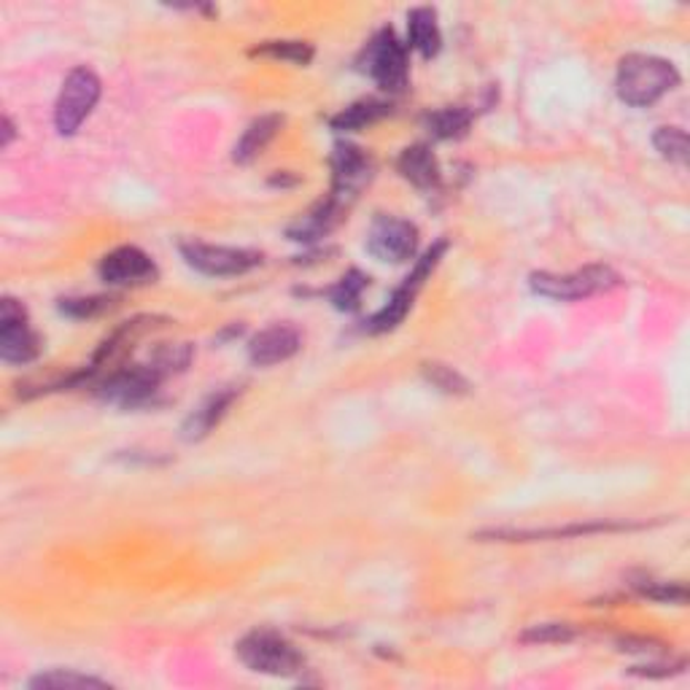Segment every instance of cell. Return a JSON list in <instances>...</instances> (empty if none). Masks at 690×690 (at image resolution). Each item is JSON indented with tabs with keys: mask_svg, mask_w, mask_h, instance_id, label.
Here are the masks:
<instances>
[{
	"mask_svg": "<svg viewBox=\"0 0 690 690\" xmlns=\"http://www.w3.org/2000/svg\"><path fill=\"white\" fill-rule=\"evenodd\" d=\"M677 84H680L677 68L656 54H629L620 60L618 79H615L618 97L634 109H648L658 103Z\"/></svg>",
	"mask_w": 690,
	"mask_h": 690,
	"instance_id": "obj_1",
	"label": "cell"
},
{
	"mask_svg": "<svg viewBox=\"0 0 690 690\" xmlns=\"http://www.w3.org/2000/svg\"><path fill=\"white\" fill-rule=\"evenodd\" d=\"M238 658L251 671L270 677H295L305 667L302 652L278 631L257 629L238 642Z\"/></svg>",
	"mask_w": 690,
	"mask_h": 690,
	"instance_id": "obj_2",
	"label": "cell"
},
{
	"mask_svg": "<svg viewBox=\"0 0 690 690\" xmlns=\"http://www.w3.org/2000/svg\"><path fill=\"white\" fill-rule=\"evenodd\" d=\"M620 286V276L607 265H588L571 272H534L532 289L548 300H583V297L599 295Z\"/></svg>",
	"mask_w": 690,
	"mask_h": 690,
	"instance_id": "obj_3",
	"label": "cell"
},
{
	"mask_svg": "<svg viewBox=\"0 0 690 690\" xmlns=\"http://www.w3.org/2000/svg\"><path fill=\"white\" fill-rule=\"evenodd\" d=\"M445 251H447V240H437V244L429 248L424 257L415 262L413 272L405 278V284H402L400 289L389 297V302L383 305V308L378 310L370 321H367V332L383 334V332H391V329H397L402 321H405L410 308H413V300L419 297L421 286H424L426 278L437 270L440 259L445 257Z\"/></svg>",
	"mask_w": 690,
	"mask_h": 690,
	"instance_id": "obj_4",
	"label": "cell"
},
{
	"mask_svg": "<svg viewBox=\"0 0 690 690\" xmlns=\"http://www.w3.org/2000/svg\"><path fill=\"white\" fill-rule=\"evenodd\" d=\"M101 79L90 71V68H76L71 76L62 82V90L54 103V127L60 135H73L82 127L86 116L95 111L97 101H101Z\"/></svg>",
	"mask_w": 690,
	"mask_h": 690,
	"instance_id": "obj_5",
	"label": "cell"
},
{
	"mask_svg": "<svg viewBox=\"0 0 690 690\" xmlns=\"http://www.w3.org/2000/svg\"><path fill=\"white\" fill-rule=\"evenodd\" d=\"M364 73L387 92H402L408 86V49L391 28H383L362 54Z\"/></svg>",
	"mask_w": 690,
	"mask_h": 690,
	"instance_id": "obj_6",
	"label": "cell"
},
{
	"mask_svg": "<svg viewBox=\"0 0 690 690\" xmlns=\"http://www.w3.org/2000/svg\"><path fill=\"white\" fill-rule=\"evenodd\" d=\"M182 257L186 265L195 267L197 272L210 278H229L244 276V272L254 270L262 265V254L251 251V248H233V246H210L200 244V240H189L182 244Z\"/></svg>",
	"mask_w": 690,
	"mask_h": 690,
	"instance_id": "obj_7",
	"label": "cell"
},
{
	"mask_svg": "<svg viewBox=\"0 0 690 690\" xmlns=\"http://www.w3.org/2000/svg\"><path fill=\"white\" fill-rule=\"evenodd\" d=\"M41 353V338L33 332L28 310L14 297L0 302V357L9 364H28Z\"/></svg>",
	"mask_w": 690,
	"mask_h": 690,
	"instance_id": "obj_8",
	"label": "cell"
},
{
	"mask_svg": "<svg viewBox=\"0 0 690 690\" xmlns=\"http://www.w3.org/2000/svg\"><path fill=\"white\" fill-rule=\"evenodd\" d=\"M163 381L165 375L152 362L122 367L101 383V397L122 408H135L152 400Z\"/></svg>",
	"mask_w": 690,
	"mask_h": 690,
	"instance_id": "obj_9",
	"label": "cell"
},
{
	"mask_svg": "<svg viewBox=\"0 0 690 690\" xmlns=\"http://www.w3.org/2000/svg\"><path fill=\"white\" fill-rule=\"evenodd\" d=\"M650 524H629V521H594V524H571V526H550V528H494L481 532L477 539L483 543H539V539H567V537H588V534H609V532H631Z\"/></svg>",
	"mask_w": 690,
	"mask_h": 690,
	"instance_id": "obj_10",
	"label": "cell"
},
{
	"mask_svg": "<svg viewBox=\"0 0 690 690\" xmlns=\"http://www.w3.org/2000/svg\"><path fill=\"white\" fill-rule=\"evenodd\" d=\"M367 248L381 262H408L419 248V229L415 224L397 219V216H378L367 235Z\"/></svg>",
	"mask_w": 690,
	"mask_h": 690,
	"instance_id": "obj_11",
	"label": "cell"
},
{
	"mask_svg": "<svg viewBox=\"0 0 690 690\" xmlns=\"http://www.w3.org/2000/svg\"><path fill=\"white\" fill-rule=\"evenodd\" d=\"M332 197L348 205L372 178V159L353 143H338L332 154Z\"/></svg>",
	"mask_w": 690,
	"mask_h": 690,
	"instance_id": "obj_12",
	"label": "cell"
},
{
	"mask_svg": "<svg viewBox=\"0 0 690 690\" xmlns=\"http://www.w3.org/2000/svg\"><path fill=\"white\" fill-rule=\"evenodd\" d=\"M101 278L111 286L148 284L157 278V265L138 246H120L101 259Z\"/></svg>",
	"mask_w": 690,
	"mask_h": 690,
	"instance_id": "obj_13",
	"label": "cell"
},
{
	"mask_svg": "<svg viewBox=\"0 0 690 690\" xmlns=\"http://www.w3.org/2000/svg\"><path fill=\"white\" fill-rule=\"evenodd\" d=\"M300 346L302 338L295 327L272 325L262 329L259 334H254L251 343H248V357H251L254 364L272 367L295 357V353L300 351Z\"/></svg>",
	"mask_w": 690,
	"mask_h": 690,
	"instance_id": "obj_14",
	"label": "cell"
},
{
	"mask_svg": "<svg viewBox=\"0 0 690 690\" xmlns=\"http://www.w3.org/2000/svg\"><path fill=\"white\" fill-rule=\"evenodd\" d=\"M159 321H167V319H159V316H138V319H133V321H124V325L116 327L114 332L103 340L101 348H97L95 357H92L90 370L97 372L101 367H109L111 362H116V359H122L124 353L133 348V343H138L143 334L152 332Z\"/></svg>",
	"mask_w": 690,
	"mask_h": 690,
	"instance_id": "obj_15",
	"label": "cell"
},
{
	"mask_svg": "<svg viewBox=\"0 0 690 690\" xmlns=\"http://www.w3.org/2000/svg\"><path fill=\"white\" fill-rule=\"evenodd\" d=\"M343 210H346V205L338 203L332 195H329L327 200L316 203L308 214L300 216V219L291 224L289 238L297 240V244H313V240L325 238V235L332 233L334 224L340 222Z\"/></svg>",
	"mask_w": 690,
	"mask_h": 690,
	"instance_id": "obj_16",
	"label": "cell"
},
{
	"mask_svg": "<svg viewBox=\"0 0 690 690\" xmlns=\"http://www.w3.org/2000/svg\"><path fill=\"white\" fill-rule=\"evenodd\" d=\"M238 394L240 391H235V389L214 391V394H210L208 400H205L203 405L197 408L189 419H186L184 440L195 443V440L208 437V434L219 426V421L224 419V415H227V410L233 408V402L238 400Z\"/></svg>",
	"mask_w": 690,
	"mask_h": 690,
	"instance_id": "obj_17",
	"label": "cell"
},
{
	"mask_svg": "<svg viewBox=\"0 0 690 690\" xmlns=\"http://www.w3.org/2000/svg\"><path fill=\"white\" fill-rule=\"evenodd\" d=\"M397 171L402 173V178L415 186V189H437L440 186V165L437 157L432 154V148L426 143H415L408 146L405 152L397 159Z\"/></svg>",
	"mask_w": 690,
	"mask_h": 690,
	"instance_id": "obj_18",
	"label": "cell"
},
{
	"mask_svg": "<svg viewBox=\"0 0 690 690\" xmlns=\"http://www.w3.org/2000/svg\"><path fill=\"white\" fill-rule=\"evenodd\" d=\"M408 41L421 58H434L443 49V33L434 9H413L408 14Z\"/></svg>",
	"mask_w": 690,
	"mask_h": 690,
	"instance_id": "obj_19",
	"label": "cell"
},
{
	"mask_svg": "<svg viewBox=\"0 0 690 690\" xmlns=\"http://www.w3.org/2000/svg\"><path fill=\"white\" fill-rule=\"evenodd\" d=\"M281 124H284V120L278 114L259 116V120H254L251 124H248L244 138H240L238 146H235V154H233L235 163L248 165L251 159H257L259 154H262L267 148V143L276 138L278 130H281Z\"/></svg>",
	"mask_w": 690,
	"mask_h": 690,
	"instance_id": "obj_20",
	"label": "cell"
},
{
	"mask_svg": "<svg viewBox=\"0 0 690 690\" xmlns=\"http://www.w3.org/2000/svg\"><path fill=\"white\" fill-rule=\"evenodd\" d=\"M389 114V103L375 101V97H367V101H357L348 109L340 111L338 116H332V127L346 133V130H362L367 124L378 122L381 116Z\"/></svg>",
	"mask_w": 690,
	"mask_h": 690,
	"instance_id": "obj_21",
	"label": "cell"
},
{
	"mask_svg": "<svg viewBox=\"0 0 690 690\" xmlns=\"http://www.w3.org/2000/svg\"><path fill=\"white\" fill-rule=\"evenodd\" d=\"M472 114L467 109H440L434 114L426 116V130L440 141H451V138H462L464 133L470 130Z\"/></svg>",
	"mask_w": 690,
	"mask_h": 690,
	"instance_id": "obj_22",
	"label": "cell"
},
{
	"mask_svg": "<svg viewBox=\"0 0 690 690\" xmlns=\"http://www.w3.org/2000/svg\"><path fill=\"white\" fill-rule=\"evenodd\" d=\"M251 54L295 62V65H308L313 60V47L308 41H265L259 47H254Z\"/></svg>",
	"mask_w": 690,
	"mask_h": 690,
	"instance_id": "obj_23",
	"label": "cell"
},
{
	"mask_svg": "<svg viewBox=\"0 0 690 690\" xmlns=\"http://www.w3.org/2000/svg\"><path fill=\"white\" fill-rule=\"evenodd\" d=\"M634 590L642 596H648L652 601H663V605H686L688 601V590L682 583H667V580H656V577H637L631 583Z\"/></svg>",
	"mask_w": 690,
	"mask_h": 690,
	"instance_id": "obj_24",
	"label": "cell"
},
{
	"mask_svg": "<svg viewBox=\"0 0 690 690\" xmlns=\"http://www.w3.org/2000/svg\"><path fill=\"white\" fill-rule=\"evenodd\" d=\"M30 688H109V682L97 680V677L90 674H79V671L71 669H52L47 674H39L30 680Z\"/></svg>",
	"mask_w": 690,
	"mask_h": 690,
	"instance_id": "obj_25",
	"label": "cell"
},
{
	"mask_svg": "<svg viewBox=\"0 0 690 690\" xmlns=\"http://www.w3.org/2000/svg\"><path fill=\"white\" fill-rule=\"evenodd\" d=\"M367 281H370V278L362 276L359 270L346 272V276L329 289V300L334 302L338 310H357L359 300H362V291L367 289Z\"/></svg>",
	"mask_w": 690,
	"mask_h": 690,
	"instance_id": "obj_26",
	"label": "cell"
},
{
	"mask_svg": "<svg viewBox=\"0 0 690 690\" xmlns=\"http://www.w3.org/2000/svg\"><path fill=\"white\" fill-rule=\"evenodd\" d=\"M658 154L669 163L686 165L688 163V135L680 127H658V133L652 135Z\"/></svg>",
	"mask_w": 690,
	"mask_h": 690,
	"instance_id": "obj_27",
	"label": "cell"
},
{
	"mask_svg": "<svg viewBox=\"0 0 690 690\" xmlns=\"http://www.w3.org/2000/svg\"><path fill=\"white\" fill-rule=\"evenodd\" d=\"M421 372H424L426 381L432 383L437 391H443V394H467L470 391L467 378L459 375V372L447 364H437V362L424 364L421 367Z\"/></svg>",
	"mask_w": 690,
	"mask_h": 690,
	"instance_id": "obj_28",
	"label": "cell"
},
{
	"mask_svg": "<svg viewBox=\"0 0 690 690\" xmlns=\"http://www.w3.org/2000/svg\"><path fill=\"white\" fill-rule=\"evenodd\" d=\"M114 308L111 297H71V300H60V310L73 319H92V316H101L105 310Z\"/></svg>",
	"mask_w": 690,
	"mask_h": 690,
	"instance_id": "obj_29",
	"label": "cell"
},
{
	"mask_svg": "<svg viewBox=\"0 0 690 690\" xmlns=\"http://www.w3.org/2000/svg\"><path fill=\"white\" fill-rule=\"evenodd\" d=\"M577 631L571 629L569 624H543V626H532V629L521 634V642H532V645H548V642H569L575 639Z\"/></svg>",
	"mask_w": 690,
	"mask_h": 690,
	"instance_id": "obj_30",
	"label": "cell"
},
{
	"mask_svg": "<svg viewBox=\"0 0 690 690\" xmlns=\"http://www.w3.org/2000/svg\"><path fill=\"white\" fill-rule=\"evenodd\" d=\"M14 141V124H11L9 116H3V146Z\"/></svg>",
	"mask_w": 690,
	"mask_h": 690,
	"instance_id": "obj_31",
	"label": "cell"
}]
</instances>
